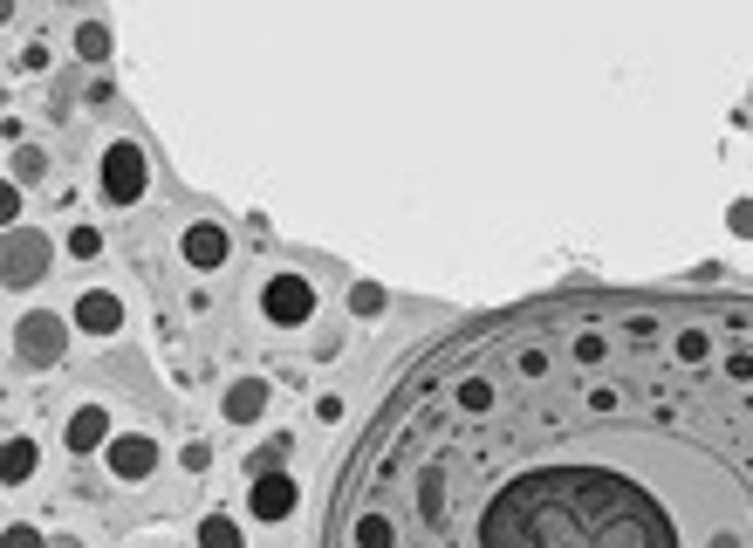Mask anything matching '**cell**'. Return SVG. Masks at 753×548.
I'll return each instance as SVG.
<instances>
[{
  "label": "cell",
  "instance_id": "10",
  "mask_svg": "<svg viewBox=\"0 0 753 548\" xmlns=\"http://www.w3.org/2000/svg\"><path fill=\"white\" fill-rule=\"evenodd\" d=\"M14 548H42V541H34V535H28V528H14Z\"/></svg>",
  "mask_w": 753,
  "mask_h": 548
},
{
  "label": "cell",
  "instance_id": "7",
  "mask_svg": "<svg viewBox=\"0 0 753 548\" xmlns=\"http://www.w3.org/2000/svg\"><path fill=\"white\" fill-rule=\"evenodd\" d=\"M83 323H90V329H110V323H116V302H110V295H90V302H83Z\"/></svg>",
  "mask_w": 753,
  "mask_h": 548
},
{
  "label": "cell",
  "instance_id": "5",
  "mask_svg": "<svg viewBox=\"0 0 753 548\" xmlns=\"http://www.w3.org/2000/svg\"><path fill=\"white\" fill-rule=\"evenodd\" d=\"M185 247H192V261H206V267H213V261H226L220 226H192V241H185Z\"/></svg>",
  "mask_w": 753,
  "mask_h": 548
},
{
  "label": "cell",
  "instance_id": "2",
  "mask_svg": "<svg viewBox=\"0 0 753 548\" xmlns=\"http://www.w3.org/2000/svg\"><path fill=\"white\" fill-rule=\"evenodd\" d=\"M103 192H110L116 206H131L138 192H144V151H138V144H116V151H110V165H103Z\"/></svg>",
  "mask_w": 753,
  "mask_h": 548
},
{
  "label": "cell",
  "instance_id": "9",
  "mask_svg": "<svg viewBox=\"0 0 753 548\" xmlns=\"http://www.w3.org/2000/svg\"><path fill=\"white\" fill-rule=\"evenodd\" d=\"M241 535H233V521H206V548H233Z\"/></svg>",
  "mask_w": 753,
  "mask_h": 548
},
{
  "label": "cell",
  "instance_id": "1",
  "mask_svg": "<svg viewBox=\"0 0 753 548\" xmlns=\"http://www.w3.org/2000/svg\"><path fill=\"white\" fill-rule=\"evenodd\" d=\"M323 548H753V295L569 288L398 371Z\"/></svg>",
  "mask_w": 753,
  "mask_h": 548
},
{
  "label": "cell",
  "instance_id": "3",
  "mask_svg": "<svg viewBox=\"0 0 753 548\" xmlns=\"http://www.w3.org/2000/svg\"><path fill=\"white\" fill-rule=\"evenodd\" d=\"M110 459H116V474H124V480H144V474H151V439H138V433H116Z\"/></svg>",
  "mask_w": 753,
  "mask_h": 548
},
{
  "label": "cell",
  "instance_id": "6",
  "mask_svg": "<svg viewBox=\"0 0 753 548\" xmlns=\"http://www.w3.org/2000/svg\"><path fill=\"white\" fill-rule=\"evenodd\" d=\"M261 398H267L261 384H241V390H233V398H226V412H233V418H254V412H261Z\"/></svg>",
  "mask_w": 753,
  "mask_h": 548
},
{
  "label": "cell",
  "instance_id": "8",
  "mask_svg": "<svg viewBox=\"0 0 753 548\" xmlns=\"http://www.w3.org/2000/svg\"><path fill=\"white\" fill-rule=\"evenodd\" d=\"M75 446H103V412H83V418H75Z\"/></svg>",
  "mask_w": 753,
  "mask_h": 548
},
{
  "label": "cell",
  "instance_id": "4",
  "mask_svg": "<svg viewBox=\"0 0 753 548\" xmlns=\"http://www.w3.org/2000/svg\"><path fill=\"white\" fill-rule=\"evenodd\" d=\"M247 507H254V515H261V521H282V515H288V507H295V487H288V480H261Z\"/></svg>",
  "mask_w": 753,
  "mask_h": 548
}]
</instances>
